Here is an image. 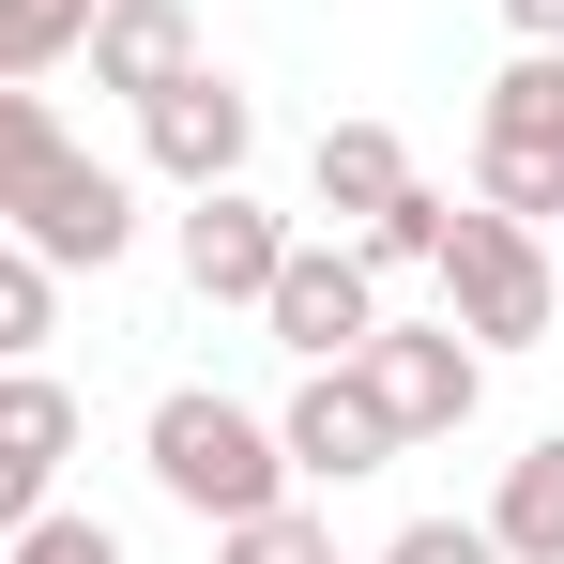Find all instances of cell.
<instances>
[{
    "label": "cell",
    "mask_w": 564,
    "mask_h": 564,
    "mask_svg": "<svg viewBox=\"0 0 564 564\" xmlns=\"http://www.w3.org/2000/svg\"><path fill=\"white\" fill-rule=\"evenodd\" d=\"M77 62H93V93L153 107V93L198 62V15H184V0H93V46H77Z\"/></svg>",
    "instance_id": "9"
},
{
    "label": "cell",
    "mask_w": 564,
    "mask_h": 564,
    "mask_svg": "<svg viewBox=\"0 0 564 564\" xmlns=\"http://www.w3.org/2000/svg\"><path fill=\"white\" fill-rule=\"evenodd\" d=\"M0 229H15V245H31L46 275H107V260L138 245V184H122V169H93V153H62V169L15 198Z\"/></svg>",
    "instance_id": "5"
},
{
    "label": "cell",
    "mask_w": 564,
    "mask_h": 564,
    "mask_svg": "<svg viewBox=\"0 0 564 564\" xmlns=\"http://www.w3.org/2000/svg\"><path fill=\"white\" fill-rule=\"evenodd\" d=\"M138 153H153L184 198H198V184H245V153H260V93H245V77H214V62H184L169 93L138 107Z\"/></svg>",
    "instance_id": "4"
},
{
    "label": "cell",
    "mask_w": 564,
    "mask_h": 564,
    "mask_svg": "<svg viewBox=\"0 0 564 564\" xmlns=\"http://www.w3.org/2000/svg\"><path fill=\"white\" fill-rule=\"evenodd\" d=\"M275 260H290V229H275L245 184H198V198H184V290H198V305H260Z\"/></svg>",
    "instance_id": "8"
},
{
    "label": "cell",
    "mask_w": 564,
    "mask_h": 564,
    "mask_svg": "<svg viewBox=\"0 0 564 564\" xmlns=\"http://www.w3.org/2000/svg\"><path fill=\"white\" fill-rule=\"evenodd\" d=\"M381 564H503V550H488V519H397Z\"/></svg>",
    "instance_id": "21"
},
{
    "label": "cell",
    "mask_w": 564,
    "mask_h": 564,
    "mask_svg": "<svg viewBox=\"0 0 564 564\" xmlns=\"http://www.w3.org/2000/svg\"><path fill=\"white\" fill-rule=\"evenodd\" d=\"M305 184H321V214H351V229H367L381 198L412 184V153H397V122H321V153H305Z\"/></svg>",
    "instance_id": "11"
},
{
    "label": "cell",
    "mask_w": 564,
    "mask_h": 564,
    "mask_svg": "<svg viewBox=\"0 0 564 564\" xmlns=\"http://www.w3.org/2000/svg\"><path fill=\"white\" fill-rule=\"evenodd\" d=\"M367 397L397 412V443H458L473 412H488V351H473L458 321H367Z\"/></svg>",
    "instance_id": "3"
},
{
    "label": "cell",
    "mask_w": 564,
    "mask_h": 564,
    "mask_svg": "<svg viewBox=\"0 0 564 564\" xmlns=\"http://www.w3.org/2000/svg\"><path fill=\"white\" fill-rule=\"evenodd\" d=\"M473 138H503V153H564V46H519L488 107H473Z\"/></svg>",
    "instance_id": "12"
},
{
    "label": "cell",
    "mask_w": 564,
    "mask_h": 564,
    "mask_svg": "<svg viewBox=\"0 0 564 564\" xmlns=\"http://www.w3.org/2000/svg\"><path fill=\"white\" fill-rule=\"evenodd\" d=\"M46 503H62V488H46V473H15V458H0V534H31V519H46Z\"/></svg>",
    "instance_id": "22"
},
{
    "label": "cell",
    "mask_w": 564,
    "mask_h": 564,
    "mask_svg": "<svg viewBox=\"0 0 564 564\" xmlns=\"http://www.w3.org/2000/svg\"><path fill=\"white\" fill-rule=\"evenodd\" d=\"M260 321H275V351H305V367H351L381 321V275L351 260V245H290L275 290H260Z\"/></svg>",
    "instance_id": "6"
},
{
    "label": "cell",
    "mask_w": 564,
    "mask_h": 564,
    "mask_svg": "<svg viewBox=\"0 0 564 564\" xmlns=\"http://www.w3.org/2000/svg\"><path fill=\"white\" fill-rule=\"evenodd\" d=\"M427 275H443V321H458L473 351H534V336L564 321V260H550V229H519V214H488V198L443 229V260H427Z\"/></svg>",
    "instance_id": "2"
},
{
    "label": "cell",
    "mask_w": 564,
    "mask_h": 564,
    "mask_svg": "<svg viewBox=\"0 0 564 564\" xmlns=\"http://www.w3.org/2000/svg\"><path fill=\"white\" fill-rule=\"evenodd\" d=\"M503 31L519 46H564V0H503Z\"/></svg>",
    "instance_id": "23"
},
{
    "label": "cell",
    "mask_w": 564,
    "mask_h": 564,
    "mask_svg": "<svg viewBox=\"0 0 564 564\" xmlns=\"http://www.w3.org/2000/svg\"><path fill=\"white\" fill-rule=\"evenodd\" d=\"M443 229H458V198L397 184V198L367 214V229H351V260H367V275H427V260H443Z\"/></svg>",
    "instance_id": "15"
},
{
    "label": "cell",
    "mask_w": 564,
    "mask_h": 564,
    "mask_svg": "<svg viewBox=\"0 0 564 564\" xmlns=\"http://www.w3.org/2000/svg\"><path fill=\"white\" fill-rule=\"evenodd\" d=\"M0 458L62 488V458H77V381H46V367H0Z\"/></svg>",
    "instance_id": "13"
},
{
    "label": "cell",
    "mask_w": 564,
    "mask_h": 564,
    "mask_svg": "<svg viewBox=\"0 0 564 564\" xmlns=\"http://www.w3.org/2000/svg\"><path fill=\"white\" fill-rule=\"evenodd\" d=\"M62 153H77V138H62V107H46V93H0V214L46 184Z\"/></svg>",
    "instance_id": "18"
},
{
    "label": "cell",
    "mask_w": 564,
    "mask_h": 564,
    "mask_svg": "<svg viewBox=\"0 0 564 564\" xmlns=\"http://www.w3.org/2000/svg\"><path fill=\"white\" fill-rule=\"evenodd\" d=\"M275 458H290V488H351V473L397 458V412L367 397V367H305V397L275 412Z\"/></svg>",
    "instance_id": "7"
},
{
    "label": "cell",
    "mask_w": 564,
    "mask_h": 564,
    "mask_svg": "<svg viewBox=\"0 0 564 564\" xmlns=\"http://www.w3.org/2000/svg\"><path fill=\"white\" fill-rule=\"evenodd\" d=\"M473 198L519 214V229H550V214H564V153H503V138H473Z\"/></svg>",
    "instance_id": "17"
},
{
    "label": "cell",
    "mask_w": 564,
    "mask_h": 564,
    "mask_svg": "<svg viewBox=\"0 0 564 564\" xmlns=\"http://www.w3.org/2000/svg\"><path fill=\"white\" fill-rule=\"evenodd\" d=\"M0 564H122V534H107V519H77V503H46L31 534H0Z\"/></svg>",
    "instance_id": "20"
},
{
    "label": "cell",
    "mask_w": 564,
    "mask_h": 564,
    "mask_svg": "<svg viewBox=\"0 0 564 564\" xmlns=\"http://www.w3.org/2000/svg\"><path fill=\"white\" fill-rule=\"evenodd\" d=\"M138 458H153V488L184 503V519H260V503H290V458H275V412H245V397H214V381H169L153 397V427H138Z\"/></svg>",
    "instance_id": "1"
},
{
    "label": "cell",
    "mask_w": 564,
    "mask_h": 564,
    "mask_svg": "<svg viewBox=\"0 0 564 564\" xmlns=\"http://www.w3.org/2000/svg\"><path fill=\"white\" fill-rule=\"evenodd\" d=\"M93 46V0H0V93H46Z\"/></svg>",
    "instance_id": "14"
},
{
    "label": "cell",
    "mask_w": 564,
    "mask_h": 564,
    "mask_svg": "<svg viewBox=\"0 0 564 564\" xmlns=\"http://www.w3.org/2000/svg\"><path fill=\"white\" fill-rule=\"evenodd\" d=\"M488 550H503V564H564V427L503 458V488H488Z\"/></svg>",
    "instance_id": "10"
},
{
    "label": "cell",
    "mask_w": 564,
    "mask_h": 564,
    "mask_svg": "<svg viewBox=\"0 0 564 564\" xmlns=\"http://www.w3.org/2000/svg\"><path fill=\"white\" fill-rule=\"evenodd\" d=\"M46 336H62V275H46V260L0 229V367H31Z\"/></svg>",
    "instance_id": "16"
},
{
    "label": "cell",
    "mask_w": 564,
    "mask_h": 564,
    "mask_svg": "<svg viewBox=\"0 0 564 564\" xmlns=\"http://www.w3.org/2000/svg\"><path fill=\"white\" fill-rule=\"evenodd\" d=\"M214 564H336V534H321L305 503H260V519H229V534H214Z\"/></svg>",
    "instance_id": "19"
}]
</instances>
